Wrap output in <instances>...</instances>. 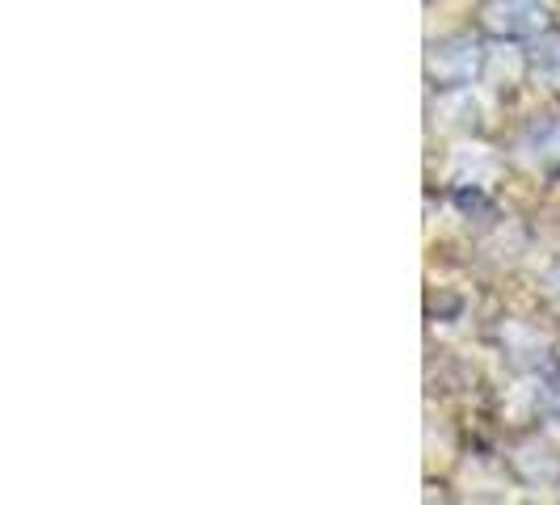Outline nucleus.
<instances>
[{"mask_svg": "<svg viewBox=\"0 0 560 505\" xmlns=\"http://www.w3.org/2000/svg\"><path fill=\"white\" fill-rule=\"evenodd\" d=\"M544 400H548V409L560 418V363H552V371L544 375Z\"/></svg>", "mask_w": 560, "mask_h": 505, "instance_id": "nucleus-3", "label": "nucleus"}, {"mask_svg": "<svg viewBox=\"0 0 560 505\" xmlns=\"http://www.w3.org/2000/svg\"><path fill=\"white\" fill-rule=\"evenodd\" d=\"M425 72L439 84H468L480 72V47L468 34H451L443 43H430Z\"/></svg>", "mask_w": 560, "mask_h": 505, "instance_id": "nucleus-2", "label": "nucleus"}, {"mask_svg": "<svg viewBox=\"0 0 560 505\" xmlns=\"http://www.w3.org/2000/svg\"><path fill=\"white\" fill-rule=\"evenodd\" d=\"M477 26L502 43H523L548 34V9L539 0H480Z\"/></svg>", "mask_w": 560, "mask_h": 505, "instance_id": "nucleus-1", "label": "nucleus"}]
</instances>
